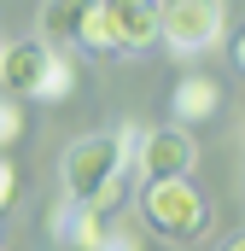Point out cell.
Wrapping results in <instances>:
<instances>
[{
    "label": "cell",
    "instance_id": "1",
    "mask_svg": "<svg viewBox=\"0 0 245 251\" xmlns=\"http://www.w3.org/2000/svg\"><path fill=\"white\" fill-rule=\"evenodd\" d=\"M134 123H117L111 134H82L70 140L59 158L64 199H82L105 216H117V204L128 199V158H134Z\"/></svg>",
    "mask_w": 245,
    "mask_h": 251
},
{
    "label": "cell",
    "instance_id": "2",
    "mask_svg": "<svg viewBox=\"0 0 245 251\" xmlns=\"http://www.w3.org/2000/svg\"><path fill=\"white\" fill-rule=\"evenodd\" d=\"M140 222L146 234L170 240V246H198L210 234V199L193 187L187 176H164L140 187Z\"/></svg>",
    "mask_w": 245,
    "mask_h": 251
},
{
    "label": "cell",
    "instance_id": "3",
    "mask_svg": "<svg viewBox=\"0 0 245 251\" xmlns=\"http://www.w3.org/2000/svg\"><path fill=\"white\" fill-rule=\"evenodd\" d=\"M228 35V6L222 0H158V41L181 59L210 53Z\"/></svg>",
    "mask_w": 245,
    "mask_h": 251
},
{
    "label": "cell",
    "instance_id": "4",
    "mask_svg": "<svg viewBox=\"0 0 245 251\" xmlns=\"http://www.w3.org/2000/svg\"><path fill=\"white\" fill-rule=\"evenodd\" d=\"M193 158H198V146H193V134L175 123V128H140L128 164H134L146 181H164V176H187Z\"/></svg>",
    "mask_w": 245,
    "mask_h": 251
},
{
    "label": "cell",
    "instance_id": "5",
    "mask_svg": "<svg viewBox=\"0 0 245 251\" xmlns=\"http://www.w3.org/2000/svg\"><path fill=\"white\" fill-rule=\"evenodd\" d=\"M111 53H146L158 47V0H99Z\"/></svg>",
    "mask_w": 245,
    "mask_h": 251
},
{
    "label": "cell",
    "instance_id": "6",
    "mask_svg": "<svg viewBox=\"0 0 245 251\" xmlns=\"http://www.w3.org/2000/svg\"><path fill=\"white\" fill-rule=\"evenodd\" d=\"M47 59H53V41H41V35L0 41V88H6V94H18V100H29V88L41 82Z\"/></svg>",
    "mask_w": 245,
    "mask_h": 251
},
{
    "label": "cell",
    "instance_id": "7",
    "mask_svg": "<svg viewBox=\"0 0 245 251\" xmlns=\"http://www.w3.org/2000/svg\"><path fill=\"white\" fill-rule=\"evenodd\" d=\"M222 111V82L216 76H204V70H193V76H181L175 88H170V117L175 123H204V117H216Z\"/></svg>",
    "mask_w": 245,
    "mask_h": 251
},
{
    "label": "cell",
    "instance_id": "8",
    "mask_svg": "<svg viewBox=\"0 0 245 251\" xmlns=\"http://www.w3.org/2000/svg\"><path fill=\"white\" fill-rule=\"evenodd\" d=\"M105 210H94V204H82V199H64L59 210H53V246L64 251H94V240L105 234Z\"/></svg>",
    "mask_w": 245,
    "mask_h": 251
},
{
    "label": "cell",
    "instance_id": "9",
    "mask_svg": "<svg viewBox=\"0 0 245 251\" xmlns=\"http://www.w3.org/2000/svg\"><path fill=\"white\" fill-rule=\"evenodd\" d=\"M94 6L99 0H41V41H53V47H82V29H88V18H94Z\"/></svg>",
    "mask_w": 245,
    "mask_h": 251
},
{
    "label": "cell",
    "instance_id": "10",
    "mask_svg": "<svg viewBox=\"0 0 245 251\" xmlns=\"http://www.w3.org/2000/svg\"><path fill=\"white\" fill-rule=\"evenodd\" d=\"M70 94H76V64H70V53H64V47H53V59H47V70H41V82L29 88V100L59 105V100H70Z\"/></svg>",
    "mask_w": 245,
    "mask_h": 251
},
{
    "label": "cell",
    "instance_id": "11",
    "mask_svg": "<svg viewBox=\"0 0 245 251\" xmlns=\"http://www.w3.org/2000/svg\"><path fill=\"white\" fill-rule=\"evenodd\" d=\"M94 251H146V234H140L134 222H117V216H111L105 234L94 240Z\"/></svg>",
    "mask_w": 245,
    "mask_h": 251
},
{
    "label": "cell",
    "instance_id": "12",
    "mask_svg": "<svg viewBox=\"0 0 245 251\" xmlns=\"http://www.w3.org/2000/svg\"><path fill=\"white\" fill-rule=\"evenodd\" d=\"M18 140H24V100L0 88V152L18 146Z\"/></svg>",
    "mask_w": 245,
    "mask_h": 251
},
{
    "label": "cell",
    "instance_id": "13",
    "mask_svg": "<svg viewBox=\"0 0 245 251\" xmlns=\"http://www.w3.org/2000/svg\"><path fill=\"white\" fill-rule=\"evenodd\" d=\"M12 204H18V164L0 152V216H6Z\"/></svg>",
    "mask_w": 245,
    "mask_h": 251
},
{
    "label": "cell",
    "instance_id": "14",
    "mask_svg": "<svg viewBox=\"0 0 245 251\" xmlns=\"http://www.w3.org/2000/svg\"><path fill=\"white\" fill-rule=\"evenodd\" d=\"M222 251H245V240H228V246H222Z\"/></svg>",
    "mask_w": 245,
    "mask_h": 251
}]
</instances>
